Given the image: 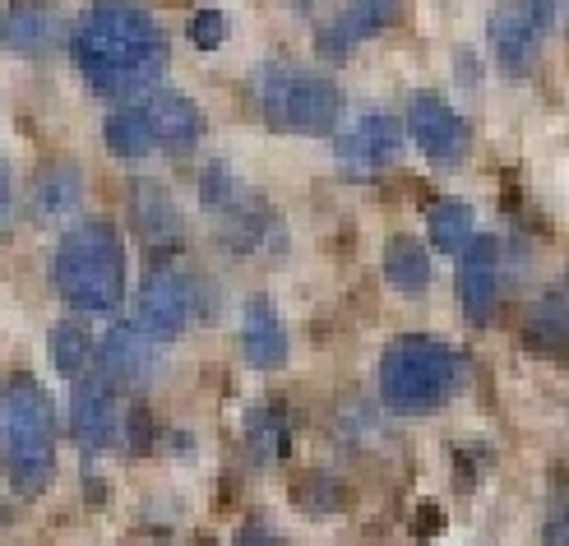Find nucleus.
<instances>
[{
    "label": "nucleus",
    "instance_id": "1",
    "mask_svg": "<svg viewBox=\"0 0 569 546\" xmlns=\"http://www.w3.org/2000/svg\"><path fill=\"white\" fill-rule=\"evenodd\" d=\"M70 51L79 75L102 98H144L167 70V38L134 0H98L79 14Z\"/></svg>",
    "mask_w": 569,
    "mask_h": 546
},
{
    "label": "nucleus",
    "instance_id": "2",
    "mask_svg": "<svg viewBox=\"0 0 569 546\" xmlns=\"http://www.w3.org/2000/svg\"><path fill=\"white\" fill-rule=\"evenodd\" d=\"M51 282L61 301H70L83 315H117L126 301V241L117 222L93 218L79 222L74 232L61 237L51 255Z\"/></svg>",
    "mask_w": 569,
    "mask_h": 546
},
{
    "label": "nucleus",
    "instance_id": "3",
    "mask_svg": "<svg viewBox=\"0 0 569 546\" xmlns=\"http://www.w3.org/2000/svg\"><path fill=\"white\" fill-rule=\"evenodd\" d=\"M0 468L19 496H42L56 473V404L33 376L0 380Z\"/></svg>",
    "mask_w": 569,
    "mask_h": 546
},
{
    "label": "nucleus",
    "instance_id": "4",
    "mask_svg": "<svg viewBox=\"0 0 569 546\" xmlns=\"http://www.w3.org/2000/svg\"><path fill=\"white\" fill-rule=\"evenodd\" d=\"M468 380V361L459 348L431 334H403L393 338L380 357V398L389 413L421 417L449 404Z\"/></svg>",
    "mask_w": 569,
    "mask_h": 546
},
{
    "label": "nucleus",
    "instance_id": "5",
    "mask_svg": "<svg viewBox=\"0 0 569 546\" xmlns=\"http://www.w3.org/2000/svg\"><path fill=\"white\" fill-rule=\"evenodd\" d=\"M260 111L282 135H333L343 121V89L310 66H264Z\"/></svg>",
    "mask_w": 569,
    "mask_h": 546
},
{
    "label": "nucleus",
    "instance_id": "6",
    "mask_svg": "<svg viewBox=\"0 0 569 546\" xmlns=\"http://www.w3.org/2000/svg\"><path fill=\"white\" fill-rule=\"evenodd\" d=\"M199 199H204V209L222 222L227 241H232L237 250H264V246H278L282 227H278L273 209H269L264 199L254 195L227 162H209L204 171H199Z\"/></svg>",
    "mask_w": 569,
    "mask_h": 546
},
{
    "label": "nucleus",
    "instance_id": "7",
    "mask_svg": "<svg viewBox=\"0 0 569 546\" xmlns=\"http://www.w3.org/2000/svg\"><path fill=\"white\" fill-rule=\"evenodd\" d=\"M560 0H505V6L491 10L487 19V42L496 51V66L505 75H523L537 51H542V38L551 33Z\"/></svg>",
    "mask_w": 569,
    "mask_h": 546
},
{
    "label": "nucleus",
    "instance_id": "8",
    "mask_svg": "<svg viewBox=\"0 0 569 546\" xmlns=\"http://www.w3.org/2000/svg\"><path fill=\"white\" fill-rule=\"evenodd\" d=\"M199 310V287L186 269L177 265H153L139 282V329L153 334L158 343L177 338Z\"/></svg>",
    "mask_w": 569,
    "mask_h": 546
},
{
    "label": "nucleus",
    "instance_id": "9",
    "mask_svg": "<svg viewBox=\"0 0 569 546\" xmlns=\"http://www.w3.org/2000/svg\"><path fill=\"white\" fill-rule=\"evenodd\" d=\"M403 130L417 139V149L431 162H459L468 153V143H472L468 121L440 93H412Z\"/></svg>",
    "mask_w": 569,
    "mask_h": 546
},
{
    "label": "nucleus",
    "instance_id": "10",
    "mask_svg": "<svg viewBox=\"0 0 569 546\" xmlns=\"http://www.w3.org/2000/svg\"><path fill=\"white\" fill-rule=\"evenodd\" d=\"M403 149V121L389 117V111H361V117L333 135V153L343 162V171H357V177H371L385 162L398 158Z\"/></svg>",
    "mask_w": 569,
    "mask_h": 546
},
{
    "label": "nucleus",
    "instance_id": "11",
    "mask_svg": "<svg viewBox=\"0 0 569 546\" xmlns=\"http://www.w3.org/2000/svg\"><path fill=\"white\" fill-rule=\"evenodd\" d=\"M459 301L477 325H487L500 301V241L487 232H472L459 250Z\"/></svg>",
    "mask_w": 569,
    "mask_h": 546
},
{
    "label": "nucleus",
    "instance_id": "12",
    "mask_svg": "<svg viewBox=\"0 0 569 546\" xmlns=\"http://www.w3.org/2000/svg\"><path fill=\"white\" fill-rule=\"evenodd\" d=\"M70 426H74V440L98 454L117 445V430H121V408H117V389L102 376H79L74 394H70Z\"/></svg>",
    "mask_w": 569,
    "mask_h": 546
},
{
    "label": "nucleus",
    "instance_id": "13",
    "mask_svg": "<svg viewBox=\"0 0 569 546\" xmlns=\"http://www.w3.org/2000/svg\"><path fill=\"white\" fill-rule=\"evenodd\" d=\"M153 130V149L162 153H190L199 135H204V111H199L181 89H158L149 98H139Z\"/></svg>",
    "mask_w": 569,
    "mask_h": 546
},
{
    "label": "nucleus",
    "instance_id": "14",
    "mask_svg": "<svg viewBox=\"0 0 569 546\" xmlns=\"http://www.w3.org/2000/svg\"><path fill=\"white\" fill-rule=\"evenodd\" d=\"M102 380L111 385H144L153 370H158V338L144 334L134 320L111 325V334L102 338Z\"/></svg>",
    "mask_w": 569,
    "mask_h": 546
},
{
    "label": "nucleus",
    "instance_id": "15",
    "mask_svg": "<svg viewBox=\"0 0 569 546\" xmlns=\"http://www.w3.org/2000/svg\"><path fill=\"white\" fill-rule=\"evenodd\" d=\"M0 42L19 56H51L61 47V14L47 0H10L0 10Z\"/></svg>",
    "mask_w": 569,
    "mask_h": 546
},
{
    "label": "nucleus",
    "instance_id": "16",
    "mask_svg": "<svg viewBox=\"0 0 569 546\" xmlns=\"http://www.w3.org/2000/svg\"><path fill=\"white\" fill-rule=\"evenodd\" d=\"M241 357L254 370H278L288 361V329H282L273 297H264V292L246 297V306H241Z\"/></svg>",
    "mask_w": 569,
    "mask_h": 546
},
{
    "label": "nucleus",
    "instance_id": "17",
    "mask_svg": "<svg viewBox=\"0 0 569 546\" xmlns=\"http://www.w3.org/2000/svg\"><path fill=\"white\" fill-rule=\"evenodd\" d=\"M398 10H403V0H343V10L320 28V47L329 56H348L357 42L385 33Z\"/></svg>",
    "mask_w": 569,
    "mask_h": 546
},
{
    "label": "nucleus",
    "instance_id": "18",
    "mask_svg": "<svg viewBox=\"0 0 569 546\" xmlns=\"http://www.w3.org/2000/svg\"><path fill=\"white\" fill-rule=\"evenodd\" d=\"M385 278H389L393 292H408V297L426 292V287H431V278H436L426 241H417V237H408V232L389 237V241H385Z\"/></svg>",
    "mask_w": 569,
    "mask_h": 546
},
{
    "label": "nucleus",
    "instance_id": "19",
    "mask_svg": "<svg viewBox=\"0 0 569 546\" xmlns=\"http://www.w3.org/2000/svg\"><path fill=\"white\" fill-rule=\"evenodd\" d=\"M83 199V177L74 162H51L33 177V209L38 218H66Z\"/></svg>",
    "mask_w": 569,
    "mask_h": 546
},
{
    "label": "nucleus",
    "instance_id": "20",
    "mask_svg": "<svg viewBox=\"0 0 569 546\" xmlns=\"http://www.w3.org/2000/svg\"><path fill=\"white\" fill-rule=\"evenodd\" d=\"M107 135V149L117 153V158H149L153 153V130H149V117H144V107H139V98H130L126 107H117L107 117L102 126Z\"/></svg>",
    "mask_w": 569,
    "mask_h": 546
},
{
    "label": "nucleus",
    "instance_id": "21",
    "mask_svg": "<svg viewBox=\"0 0 569 546\" xmlns=\"http://www.w3.org/2000/svg\"><path fill=\"white\" fill-rule=\"evenodd\" d=\"M47 348H51V366L61 370L66 380H79V376H89V366L98 357V343L89 338V329H79V325H56L47 334Z\"/></svg>",
    "mask_w": 569,
    "mask_h": 546
},
{
    "label": "nucleus",
    "instance_id": "22",
    "mask_svg": "<svg viewBox=\"0 0 569 546\" xmlns=\"http://www.w3.org/2000/svg\"><path fill=\"white\" fill-rule=\"evenodd\" d=\"M134 222H139V232H144L149 241H181V232H186L177 205L158 186H139V195H134Z\"/></svg>",
    "mask_w": 569,
    "mask_h": 546
},
{
    "label": "nucleus",
    "instance_id": "23",
    "mask_svg": "<svg viewBox=\"0 0 569 546\" xmlns=\"http://www.w3.org/2000/svg\"><path fill=\"white\" fill-rule=\"evenodd\" d=\"M426 232H431L436 250H463V241L472 237V205L468 199H440L426 214Z\"/></svg>",
    "mask_w": 569,
    "mask_h": 546
},
{
    "label": "nucleus",
    "instance_id": "24",
    "mask_svg": "<svg viewBox=\"0 0 569 546\" xmlns=\"http://www.w3.org/2000/svg\"><path fill=\"white\" fill-rule=\"evenodd\" d=\"M532 338L542 348H560L565 343V287H551V292L532 306V320H528Z\"/></svg>",
    "mask_w": 569,
    "mask_h": 546
},
{
    "label": "nucleus",
    "instance_id": "25",
    "mask_svg": "<svg viewBox=\"0 0 569 546\" xmlns=\"http://www.w3.org/2000/svg\"><path fill=\"white\" fill-rule=\"evenodd\" d=\"M246 436L254 440L260 458H273L282 449V436H288V426H282V413L278 408H254L250 421H246Z\"/></svg>",
    "mask_w": 569,
    "mask_h": 546
},
{
    "label": "nucleus",
    "instance_id": "26",
    "mask_svg": "<svg viewBox=\"0 0 569 546\" xmlns=\"http://www.w3.org/2000/svg\"><path fill=\"white\" fill-rule=\"evenodd\" d=\"M190 42L204 47V51L222 47V42H227V14H222V10H199V14L190 19Z\"/></svg>",
    "mask_w": 569,
    "mask_h": 546
},
{
    "label": "nucleus",
    "instance_id": "27",
    "mask_svg": "<svg viewBox=\"0 0 569 546\" xmlns=\"http://www.w3.org/2000/svg\"><path fill=\"white\" fill-rule=\"evenodd\" d=\"M232 546H288V542H282L273 528H264V524H246Z\"/></svg>",
    "mask_w": 569,
    "mask_h": 546
},
{
    "label": "nucleus",
    "instance_id": "28",
    "mask_svg": "<svg viewBox=\"0 0 569 546\" xmlns=\"http://www.w3.org/2000/svg\"><path fill=\"white\" fill-rule=\"evenodd\" d=\"M14 218V181H10V167L0 158V227Z\"/></svg>",
    "mask_w": 569,
    "mask_h": 546
},
{
    "label": "nucleus",
    "instance_id": "29",
    "mask_svg": "<svg viewBox=\"0 0 569 546\" xmlns=\"http://www.w3.org/2000/svg\"><path fill=\"white\" fill-rule=\"evenodd\" d=\"M547 546H569V524H565V505L551 509V524H547Z\"/></svg>",
    "mask_w": 569,
    "mask_h": 546
},
{
    "label": "nucleus",
    "instance_id": "30",
    "mask_svg": "<svg viewBox=\"0 0 569 546\" xmlns=\"http://www.w3.org/2000/svg\"><path fill=\"white\" fill-rule=\"evenodd\" d=\"M301 6H310V0H301Z\"/></svg>",
    "mask_w": 569,
    "mask_h": 546
}]
</instances>
